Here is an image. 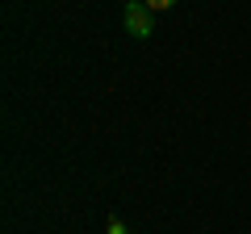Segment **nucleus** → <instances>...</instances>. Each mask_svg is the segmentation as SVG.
I'll list each match as a JSON object with an SVG mask.
<instances>
[{
  "label": "nucleus",
  "instance_id": "f257e3e1",
  "mask_svg": "<svg viewBox=\"0 0 251 234\" xmlns=\"http://www.w3.org/2000/svg\"><path fill=\"white\" fill-rule=\"evenodd\" d=\"M126 34L130 38H151L155 34V13L147 9L143 0H130L126 4Z\"/></svg>",
  "mask_w": 251,
  "mask_h": 234
},
{
  "label": "nucleus",
  "instance_id": "f03ea898",
  "mask_svg": "<svg viewBox=\"0 0 251 234\" xmlns=\"http://www.w3.org/2000/svg\"><path fill=\"white\" fill-rule=\"evenodd\" d=\"M143 4H147V9H151V13H168L172 4H176V0H143Z\"/></svg>",
  "mask_w": 251,
  "mask_h": 234
},
{
  "label": "nucleus",
  "instance_id": "7ed1b4c3",
  "mask_svg": "<svg viewBox=\"0 0 251 234\" xmlns=\"http://www.w3.org/2000/svg\"><path fill=\"white\" fill-rule=\"evenodd\" d=\"M109 234H130V230H126L122 217H109Z\"/></svg>",
  "mask_w": 251,
  "mask_h": 234
},
{
  "label": "nucleus",
  "instance_id": "20e7f679",
  "mask_svg": "<svg viewBox=\"0 0 251 234\" xmlns=\"http://www.w3.org/2000/svg\"><path fill=\"white\" fill-rule=\"evenodd\" d=\"M126 4H130V0H126Z\"/></svg>",
  "mask_w": 251,
  "mask_h": 234
}]
</instances>
